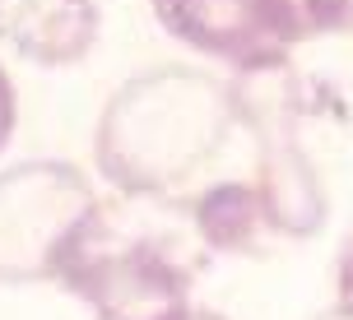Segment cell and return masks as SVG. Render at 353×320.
Segmentation results:
<instances>
[{
  "label": "cell",
  "instance_id": "obj_11",
  "mask_svg": "<svg viewBox=\"0 0 353 320\" xmlns=\"http://www.w3.org/2000/svg\"><path fill=\"white\" fill-rule=\"evenodd\" d=\"M316 320H353V311H344V306H330V311H321Z\"/></svg>",
  "mask_w": 353,
  "mask_h": 320
},
{
  "label": "cell",
  "instance_id": "obj_10",
  "mask_svg": "<svg viewBox=\"0 0 353 320\" xmlns=\"http://www.w3.org/2000/svg\"><path fill=\"white\" fill-rule=\"evenodd\" d=\"M335 288H339V302H335V306H344V311H353V232H349V242L339 246Z\"/></svg>",
  "mask_w": 353,
  "mask_h": 320
},
{
  "label": "cell",
  "instance_id": "obj_2",
  "mask_svg": "<svg viewBox=\"0 0 353 320\" xmlns=\"http://www.w3.org/2000/svg\"><path fill=\"white\" fill-rule=\"evenodd\" d=\"M103 223V200L74 162L28 158L0 172V288L61 284Z\"/></svg>",
  "mask_w": 353,
  "mask_h": 320
},
{
  "label": "cell",
  "instance_id": "obj_6",
  "mask_svg": "<svg viewBox=\"0 0 353 320\" xmlns=\"http://www.w3.org/2000/svg\"><path fill=\"white\" fill-rule=\"evenodd\" d=\"M103 33L98 0H0V42L42 70L79 65Z\"/></svg>",
  "mask_w": 353,
  "mask_h": 320
},
{
  "label": "cell",
  "instance_id": "obj_1",
  "mask_svg": "<svg viewBox=\"0 0 353 320\" xmlns=\"http://www.w3.org/2000/svg\"><path fill=\"white\" fill-rule=\"evenodd\" d=\"M232 130H242L232 79L200 65H154L107 98L93 162L121 195L172 200L219 162Z\"/></svg>",
  "mask_w": 353,
  "mask_h": 320
},
{
  "label": "cell",
  "instance_id": "obj_3",
  "mask_svg": "<svg viewBox=\"0 0 353 320\" xmlns=\"http://www.w3.org/2000/svg\"><path fill=\"white\" fill-rule=\"evenodd\" d=\"M232 98H237L242 130L256 140V191L270 209L274 232L288 242L316 237L330 200H325V186H321L312 158L302 153L298 89H293L288 61L232 74Z\"/></svg>",
  "mask_w": 353,
  "mask_h": 320
},
{
  "label": "cell",
  "instance_id": "obj_9",
  "mask_svg": "<svg viewBox=\"0 0 353 320\" xmlns=\"http://www.w3.org/2000/svg\"><path fill=\"white\" fill-rule=\"evenodd\" d=\"M14 125H19V93H14L10 70L0 65V153H5V144L14 140Z\"/></svg>",
  "mask_w": 353,
  "mask_h": 320
},
{
  "label": "cell",
  "instance_id": "obj_5",
  "mask_svg": "<svg viewBox=\"0 0 353 320\" xmlns=\"http://www.w3.org/2000/svg\"><path fill=\"white\" fill-rule=\"evenodd\" d=\"M154 19L168 37L223 61L232 74L283 65L293 47L316 37L307 0H154Z\"/></svg>",
  "mask_w": 353,
  "mask_h": 320
},
{
  "label": "cell",
  "instance_id": "obj_8",
  "mask_svg": "<svg viewBox=\"0 0 353 320\" xmlns=\"http://www.w3.org/2000/svg\"><path fill=\"white\" fill-rule=\"evenodd\" d=\"M316 37H353V0H307Z\"/></svg>",
  "mask_w": 353,
  "mask_h": 320
},
{
  "label": "cell",
  "instance_id": "obj_4",
  "mask_svg": "<svg viewBox=\"0 0 353 320\" xmlns=\"http://www.w3.org/2000/svg\"><path fill=\"white\" fill-rule=\"evenodd\" d=\"M61 288L93 311V320H186L191 274L159 242L112 237L107 218L61 274Z\"/></svg>",
  "mask_w": 353,
  "mask_h": 320
},
{
  "label": "cell",
  "instance_id": "obj_12",
  "mask_svg": "<svg viewBox=\"0 0 353 320\" xmlns=\"http://www.w3.org/2000/svg\"><path fill=\"white\" fill-rule=\"evenodd\" d=\"M186 320H228V316H219V311H195V306H191V316H186Z\"/></svg>",
  "mask_w": 353,
  "mask_h": 320
},
{
  "label": "cell",
  "instance_id": "obj_7",
  "mask_svg": "<svg viewBox=\"0 0 353 320\" xmlns=\"http://www.w3.org/2000/svg\"><path fill=\"white\" fill-rule=\"evenodd\" d=\"M200 242L219 255H265L279 242L256 181H214L191 204Z\"/></svg>",
  "mask_w": 353,
  "mask_h": 320
}]
</instances>
